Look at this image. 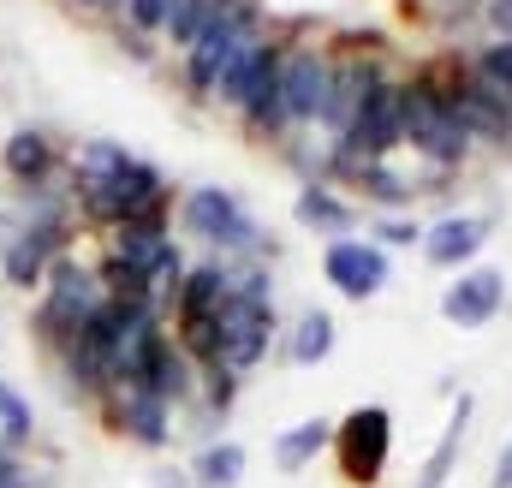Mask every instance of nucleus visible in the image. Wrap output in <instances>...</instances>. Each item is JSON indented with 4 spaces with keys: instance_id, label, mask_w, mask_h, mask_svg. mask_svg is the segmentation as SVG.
I'll return each instance as SVG.
<instances>
[{
    "instance_id": "obj_1",
    "label": "nucleus",
    "mask_w": 512,
    "mask_h": 488,
    "mask_svg": "<svg viewBox=\"0 0 512 488\" xmlns=\"http://www.w3.org/2000/svg\"><path fill=\"white\" fill-rule=\"evenodd\" d=\"M227 304L209 328V346H203V364L227 369V375H245L262 364L268 340H274V292H268V274H239L227 280Z\"/></svg>"
},
{
    "instance_id": "obj_2",
    "label": "nucleus",
    "mask_w": 512,
    "mask_h": 488,
    "mask_svg": "<svg viewBox=\"0 0 512 488\" xmlns=\"http://www.w3.org/2000/svg\"><path fill=\"white\" fill-rule=\"evenodd\" d=\"M161 197H167L161 173H155L149 161H137V155H131L126 167H114V173H78V203H84V215H96V221H108V227L155 221V215H161Z\"/></svg>"
},
{
    "instance_id": "obj_3",
    "label": "nucleus",
    "mask_w": 512,
    "mask_h": 488,
    "mask_svg": "<svg viewBox=\"0 0 512 488\" xmlns=\"http://www.w3.org/2000/svg\"><path fill=\"white\" fill-rule=\"evenodd\" d=\"M399 137L417 149V155H429V167L441 173V167H453L459 155H465V125L453 120V108H447V96L435 90V78H417V84H399Z\"/></svg>"
},
{
    "instance_id": "obj_4",
    "label": "nucleus",
    "mask_w": 512,
    "mask_h": 488,
    "mask_svg": "<svg viewBox=\"0 0 512 488\" xmlns=\"http://www.w3.org/2000/svg\"><path fill=\"white\" fill-rule=\"evenodd\" d=\"M256 36V12L245 0H221L215 6V18L197 30V42L185 48V78H191V90H203V96H215V84H221V72L239 60V48Z\"/></svg>"
},
{
    "instance_id": "obj_5",
    "label": "nucleus",
    "mask_w": 512,
    "mask_h": 488,
    "mask_svg": "<svg viewBox=\"0 0 512 488\" xmlns=\"http://www.w3.org/2000/svg\"><path fill=\"white\" fill-rule=\"evenodd\" d=\"M215 96L233 102V108H245V120H256V125H280V48L251 36L239 48V60L221 72Z\"/></svg>"
},
{
    "instance_id": "obj_6",
    "label": "nucleus",
    "mask_w": 512,
    "mask_h": 488,
    "mask_svg": "<svg viewBox=\"0 0 512 488\" xmlns=\"http://www.w3.org/2000/svg\"><path fill=\"white\" fill-rule=\"evenodd\" d=\"M42 286H48V298H42L36 322H42V334H48V340H60V346H66V340H72V334H78V328L102 310V304H108L102 280H96L90 268H78L72 256H54Z\"/></svg>"
},
{
    "instance_id": "obj_7",
    "label": "nucleus",
    "mask_w": 512,
    "mask_h": 488,
    "mask_svg": "<svg viewBox=\"0 0 512 488\" xmlns=\"http://www.w3.org/2000/svg\"><path fill=\"white\" fill-rule=\"evenodd\" d=\"M334 459H340V477L358 488H376L393 459V417L382 405H358L334 423Z\"/></svg>"
},
{
    "instance_id": "obj_8",
    "label": "nucleus",
    "mask_w": 512,
    "mask_h": 488,
    "mask_svg": "<svg viewBox=\"0 0 512 488\" xmlns=\"http://www.w3.org/2000/svg\"><path fill=\"white\" fill-rule=\"evenodd\" d=\"M399 143H405L399 137V84H376V96L364 102V114L340 131V161L352 173H364V167L387 161Z\"/></svg>"
},
{
    "instance_id": "obj_9",
    "label": "nucleus",
    "mask_w": 512,
    "mask_h": 488,
    "mask_svg": "<svg viewBox=\"0 0 512 488\" xmlns=\"http://www.w3.org/2000/svg\"><path fill=\"white\" fill-rule=\"evenodd\" d=\"M185 233L203 244H221V250H245V244H256V221L227 185H197L185 197Z\"/></svg>"
},
{
    "instance_id": "obj_10",
    "label": "nucleus",
    "mask_w": 512,
    "mask_h": 488,
    "mask_svg": "<svg viewBox=\"0 0 512 488\" xmlns=\"http://www.w3.org/2000/svg\"><path fill=\"white\" fill-rule=\"evenodd\" d=\"M114 262H126L137 280H149V286H173L179 292V280H185V262H179V244L167 233V221L155 215V221H131L120 227V239H114Z\"/></svg>"
},
{
    "instance_id": "obj_11",
    "label": "nucleus",
    "mask_w": 512,
    "mask_h": 488,
    "mask_svg": "<svg viewBox=\"0 0 512 488\" xmlns=\"http://www.w3.org/2000/svg\"><path fill=\"white\" fill-rule=\"evenodd\" d=\"M328 84H334V66H328L316 48H292V54H280V125L322 120V108H328Z\"/></svg>"
},
{
    "instance_id": "obj_12",
    "label": "nucleus",
    "mask_w": 512,
    "mask_h": 488,
    "mask_svg": "<svg viewBox=\"0 0 512 488\" xmlns=\"http://www.w3.org/2000/svg\"><path fill=\"white\" fill-rule=\"evenodd\" d=\"M227 280H233V274H221V268H191V274L179 280V346L197 352V358H203V346H209V328H215L227 292H233Z\"/></svg>"
},
{
    "instance_id": "obj_13",
    "label": "nucleus",
    "mask_w": 512,
    "mask_h": 488,
    "mask_svg": "<svg viewBox=\"0 0 512 488\" xmlns=\"http://www.w3.org/2000/svg\"><path fill=\"white\" fill-rule=\"evenodd\" d=\"M322 274H328V286L340 292V298H376L387 286V250L370 239H334L328 244V256H322Z\"/></svg>"
},
{
    "instance_id": "obj_14",
    "label": "nucleus",
    "mask_w": 512,
    "mask_h": 488,
    "mask_svg": "<svg viewBox=\"0 0 512 488\" xmlns=\"http://www.w3.org/2000/svg\"><path fill=\"white\" fill-rule=\"evenodd\" d=\"M108 417H114V429L131 435L137 447H167V441H173V405L155 399V393L137 387V381H114V387H108Z\"/></svg>"
},
{
    "instance_id": "obj_15",
    "label": "nucleus",
    "mask_w": 512,
    "mask_h": 488,
    "mask_svg": "<svg viewBox=\"0 0 512 488\" xmlns=\"http://www.w3.org/2000/svg\"><path fill=\"white\" fill-rule=\"evenodd\" d=\"M507 304V274L501 268H465L447 292H441V316L453 328H489Z\"/></svg>"
},
{
    "instance_id": "obj_16",
    "label": "nucleus",
    "mask_w": 512,
    "mask_h": 488,
    "mask_svg": "<svg viewBox=\"0 0 512 488\" xmlns=\"http://www.w3.org/2000/svg\"><path fill=\"white\" fill-rule=\"evenodd\" d=\"M489 239V221H477V215H447L441 227H429L423 233V256L435 262V268H459V262H471L477 250Z\"/></svg>"
},
{
    "instance_id": "obj_17",
    "label": "nucleus",
    "mask_w": 512,
    "mask_h": 488,
    "mask_svg": "<svg viewBox=\"0 0 512 488\" xmlns=\"http://www.w3.org/2000/svg\"><path fill=\"white\" fill-rule=\"evenodd\" d=\"M471 411H477V399H471V393H459V405H453V417H447V429H441L435 453H429V459H423V471H417V488H447V483H453V465H459L465 435H471Z\"/></svg>"
},
{
    "instance_id": "obj_18",
    "label": "nucleus",
    "mask_w": 512,
    "mask_h": 488,
    "mask_svg": "<svg viewBox=\"0 0 512 488\" xmlns=\"http://www.w3.org/2000/svg\"><path fill=\"white\" fill-rule=\"evenodd\" d=\"M376 84H382V78H376L364 60H346V66H334V84H328V108H322V120L346 131V125L364 114V102L376 96Z\"/></svg>"
},
{
    "instance_id": "obj_19",
    "label": "nucleus",
    "mask_w": 512,
    "mask_h": 488,
    "mask_svg": "<svg viewBox=\"0 0 512 488\" xmlns=\"http://www.w3.org/2000/svg\"><path fill=\"white\" fill-rule=\"evenodd\" d=\"M328 441H334V423H328V417H304V423H292L286 435H274V465H280L286 477H298Z\"/></svg>"
},
{
    "instance_id": "obj_20",
    "label": "nucleus",
    "mask_w": 512,
    "mask_h": 488,
    "mask_svg": "<svg viewBox=\"0 0 512 488\" xmlns=\"http://www.w3.org/2000/svg\"><path fill=\"white\" fill-rule=\"evenodd\" d=\"M48 167H54V143H48L42 131L18 125V131L6 137V173L30 191V185H42V179H48Z\"/></svg>"
},
{
    "instance_id": "obj_21",
    "label": "nucleus",
    "mask_w": 512,
    "mask_h": 488,
    "mask_svg": "<svg viewBox=\"0 0 512 488\" xmlns=\"http://www.w3.org/2000/svg\"><path fill=\"white\" fill-rule=\"evenodd\" d=\"M137 387H149L155 399H185L191 387H197V375H191V358H185V346H173V340H161L155 346V358H149V375L137 381Z\"/></svg>"
},
{
    "instance_id": "obj_22",
    "label": "nucleus",
    "mask_w": 512,
    "mask_h": 488,
    "mask_svg": "<svg viewBox=\"0 0 512 488\" xmlns=\"http://www.w3.org/2000/svg\"><path fill=\"white\" fill-rule=\"evenodd\" d=\"M239 477H245V447L239 441H209L191 459V483L197 488H239Z\"/></svg>"
},
{
    "instance_id": "obj_23",
    "label": "nucleus",
    "mask_w": 512,
    "mask_h": 488,
    "mask_svg": "<svg viewBox=\"0 0 512 488\" xmlns=\"http://www.w3.org/2000/svg\"><path fill=\"white\" fill-rule=\"evenodd\" d=\"M292 215L304 221V227H316V233H346L358 215H352V203H340L328 185H304L298 191V203H292Z\"/></svg>"
},
{
    "instance_id": "obj_24",
    "label": "nucleus",
    "mask_w": 512,
    "mask_h": 488,
    "mask_svg": "<svg viewBox=\"0 0 512 488\" xmlns=\"http://www.w3.org/2000/svg\"><path fill=\"white\" fill-rule=\"evenodd\" d=\"M286 352H292V364H322V358L334 352V316H328V310H304Z\"/></svg>"
},
{
    "instance_id": "obj_25",
    "label": "nucleus",
    "mask_w": 512,
    "mask_h": 488,
    "mask_svg": "<svg viewBox=\"0 0 512 488\" xmlns=\"http://www.w3.org/2000/svg\"><path fill=\"white\" fill-rule=\"evenodd\" d=\"M215 6H221V0H167V24H161V30H167V42L191 48V42H197V30L215 18Z\"/></svg>"
},
{
    "instance_id": "obj_26",
    "label": "nucleus",
    "mask_w": 512,
    "mask_h": 488,
    "mask_svg": "<svg viewBox=\"0 0 512 488\" xmlns=\"http://www.w3.org/2000/svg\"><path fill=\"white\" fill-rule=\"evenodd\" d=\"M0 429H6V435H12L18 447H24V441L36 435V411H30V399H24V393H18V387L6 381V375H0Z\"/></svg>"
},
{
    "instance_id": "obj_27",
    "label": "nucleus",
    "mask_w": 512,
    "mask_h": 488,
    "mask_svg": "<svg viewBox=\"0 0 512 488\" xmlns=\"http://www.w3.org/2000/svg\"><path fill=\"white\" fill-rule=\"evenodd\" d=\"M126 161H131L126 143H114V137H90V143L78 149L72 167H78V173H114V167H126Z\"/></svg>"
},
{
    "instance_id": "obj_28",
    "label": "nucleus",
    "mask_w": 512,
    "mask_h": 488,
    "mask_svg": "<svg viewBox=\"0 0 512 488\" xmlns=\"http://www.w3.org/2000/svg\"><path fill=\"white\" fill-rule=\"evenodd\" d=\"M477 78H483V84H495V90L512 102V42H489V48H483Z\"/></svg>"
},
{
    "instance_id": "obj_29",
    "label": "nucleus",
    "mask_w": 512,
    "mask_h": 488,
    "mask_svg": "<svg viewBox=\"0 0 512 488\" xmlns=\"http://www.w3.org/2000/svg\"><path fill=\"white\" fill-rule=\"evenodd\" d=\"M358 179H364V191H370L376 203H411V185H405V179H393V173H387V161L364 167Z\"/></svg>"
},
{
    "instance_id": "obj_30",
    "label": "nucleus",
    "mask_w": 512,
    "mask_h": 488,
    "mask_svg": "<svg viewBox=\"0 0 512 488\" xmlns=\"http://www.w3.org/2000/svg\"><path fill=\"white\" fill-rule=\"evenodd\" d=\"M126 12L137 30H161L167 24V0H126Z\"/></svg>"
},
{
    "instance_id": "obj_31",
    "label": "nucleus",
    "mask_w": 512,
    "mask_h": 488,
    "mask_svg": "<svg viewBox=\"0 0 512 488\" xmlns=\"http://www.w3.org/2000/svg\"><path fill=\"white\" fill-rule=\"evenodd\" d=\"M233 387H239V375L209 369V405H215V411H227V405H233Z\"/></svg>"
},
{
    "instance_id": "obj_32",
    "label": "nucleus",
    "mask_w": 512,
    "mask_h": 488,
    "mask_svg": "<svg viewBox=\"0 0 512 488\" xmlns=\"http://www.w3.org/2000/svg\"><path fill=\"white\" fill-rule=\"evenodd\" d=\"M376 233H382V244H417V239H423V227H417V221H382Z\"/></svg>"
},
{
    "instance_id": "obj_33",
    "label": "nucleus",
    "mask_w": 512,
    "mask_h": 488,
    "mask_svg": "<svg viewBox=\"0 0 512 488\" xmlns=\"http://www.w3.org/2000/svg\"><path fill=\"white\" fill-rule=\"evenodd\" d=\"M489 18H495L501 42H512V0H489Z\"/></svg>"
},
{
    "instance_id": "obj_34",
    "label": "nucleus",
    "mask_w": 512,
    "mask_h": 488,
    "mask_svg": "<svg viewBox=\"0 0 512 488\" xmlns=\"http://www.w3.org/2000/svg\"><path fill=\"white\" fill-rule=\"evenodd\" d=\"M489 488H512V441L501 447V459H495V477H489Z\"/></svg>"
},
{
    "instance_id": "obj_35",
    "label": "nucleus",
    "mask_w": 512,
    "mask_h": 488,
    "mask_svg": "<svg viewBox=\"0 0 512 488\" xmlns=\"http://www.w3.org/2000/svg\"><path fill=\"white\" fill-rule=\"evenodd\" d=\"M155 488H197L191 471H155Z\"/></svg>"
},
{
    "instance_id": "obj_36",
    "label": "nucleus",
    "mask_w": 512,
    "mask_h": 488,
    "mask_svg": "<svg viewBox=\"0 0 512 488\" xmlns=\"http://www.w3.org/2000/svg\"><path fill=\"white\" fill-rule=\"evenodd\" d=\"M84 6H126V0H84Z\"/></svg>"
}]
</instances>
